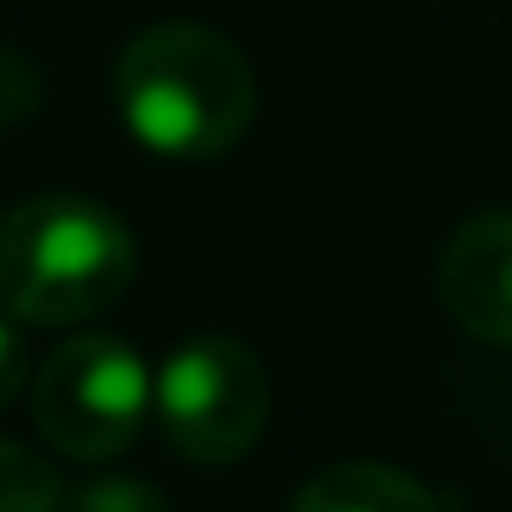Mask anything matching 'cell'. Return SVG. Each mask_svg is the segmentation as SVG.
Masks as SVG:
<instances>
[{"instance_id":"cell-1","label":"cell","mask_w":512,"mask_h":512,"mask_svg":"<svg viewBox=\"0 0 512 512\" xmlns=\"http://www.w3.org/2000/svg\"><path fill=\"white\" fill-rule=\"evenodd\" d=\"M253 97L260 91L247 55L223 31L193 19L145 25L115 61V109L127 133L157 157H223L247 133Z\"/></svg>"},{"instance_id":"cell-3","label":"cell","mask_w":512,"mask_h":512,"mask_svg":"<svg viewBox=\"0 0 512 512\" xmlns=\"http://www.w3.org/2000/svg\"><path fill=\"white\" fill-rule=\"evenodd\" d=\"M151 416L187 464H235L272 416V374L241 338L199 332L151 380Z\"/></svg>"},{"instance_id":"cell-7","label":"cell","mask_w":512,"mask_h":512,"mask_svg":"<svg viewBox=\"0 0 512 512\" xmlns=\"http://www.w3.org/2000/svg\"><path fill=\"white\" fill-rule=\"evenodd\" d=\"M67 488H61V470L19 446V440H0V512H61Z\"/></svg>"},{"instance_id":"cell-9","label":"cell","mask_w":512,"mask_h":512,"mask_svg":"<svg viewBox=\"0 0 512 512\" xmlns=\"http://www.w3.org/2000/svg\"><path fill=\"white\" fill-rule=\"evenodd\" d=\"M37 109H43V73H37V61L0 49V127H19Z\"/></svg>"},{"instance_id":"cell-2","label":"cell","mask_w":512,"mask_h":512,"mask_svg":"<svg viewBox=\"0 0 512 512\" xmlns=\"http://www.w3.org/2000/svg\"><path fill=\"white\" fill-rule=\"evenodd\" d=\"M139 272L133 229L79 193H43L0 217V308L19 326H79L109 314Z\"/></svg>"},{"instance_id":"cell-4","label":"cell","mask_w":512,"mask_h":512,"mask_svg":"<svg viewBox=\"0 0 512 512\" xmlns=\"http://www.w3.org/2000/svg\"><path fill=\"white\" fill-rule=\"evenodd\" d=\"M31 416L55 452L103 464L139 440L151 416V368L109 332L67 338L31 380Z\"/></svg>"},{"instance_id":"cell-8","label":"cell","mask_w":512,"mask_h":512,"mask_svg":"<svg viewBox=\"0 0 512 512\" xmlns=\"http://www.w3.org/2000/svg\"><path fill=\"white\" fill-rule=\"evenodd\" d=\"M61 512H169V500L145 476H91L61 500Z\"/></svg>"},{"instance_id":"cell-10","label":"cell","mask_w":512,"mask_h":512,"mask_svg":"<svg viewBox=\"0 0 512 512\" xmlns=\"http://www.w3.org/2000/svg\"><path fill=\"white\" fill-rule=\"evenodd\" d=\"M25 386H31V350L19 338V320L7 314V320H0V410H7Z\"/></svg>"},{"instance_id":"cell-5","label":"cell","mask_w":512,"mask_h":512,"mask_svg":"<svg viewBox=\"0 0 512 512\" xmlns=\"http://www.w3.org/2000/svg\"><path fill=\"white\" fill-rule=\"evenodd\" d=\"M440 308L482 344H512V211H482L440 253Z\"/></svg>"},{"instance_id":"cell-6","label":"cell","mask_w":512,"mask_h":512,"mask_svg":"<svg viewBox=\"0 0 512 512\" xmlns=\"http://www.w3.org/2000/svg\"><path fill=\"white\" fill-rule=\"evenodd\" d=\"M290 512H440V500L422 476H410L398 464L344 458V464H326L320 476H308Z\"/></svg>"}]
</instances>
